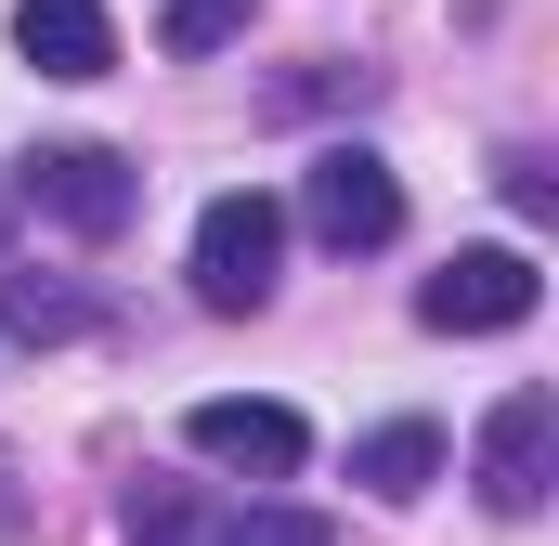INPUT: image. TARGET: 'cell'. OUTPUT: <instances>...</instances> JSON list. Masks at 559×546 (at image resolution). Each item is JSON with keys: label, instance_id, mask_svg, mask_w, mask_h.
<instances>
[{"label": "cell", "instance_id": "6da1fadb", "mask_svg": "<svg viewBox=\"0 0 559 546\" xmlns=\"http://www.w3.org/2000/svg\"><path fill=\"white\" fill-rule=\"evenodd\" d=\"M274 261H286V209L261 182H235V195L195 209V299L209 312H261L274 299Z\"/></svg>", "mask_w": 559, "mask_h": 546}, {"label": "cell", "instance_id": "7a4b0ae2", "mask_svg": "<svg viewBox=\"0 0 559 546\" xmlns=\"http://www.w3.org/2000/svg\"><path fill=\"white\" fill-rule=\"evenodd\" d=\"M13 195L39 209V222H66V235H131V209H143V169L118 156V143H39L26 169H13Z\"/></svg>", "mask_w": 559, "mask_h": 546}, {"label": "cell", "instance_id": "3957f363", "mask_svg": "<svg viewBox=\"0 0 559 546\" xmlns=\"http://www.w3.org/2000/svg\"><path fill=\"white\" fill-rule=\"evenodd\" d=\"M534 299H547L534 248H455L417 286V325H442V339H508V325H534Z\"/></svg>", "mask_w": 559, "mask_h": 546}, {"label": "cell", "instance_id": "277c9868", "mask_svg": "<svg viewBox=\"0 0 559 546\" xmlns=\"http://www.w3.org/2000/svg\"><path fill=\"white\" fill-rule=\"evenodd\" d=\"M299 222H312L325 248H391V235H404L391 156H378V143H325V156L299 169Z\"/></svg>", "mask_w": 559, "mask_h": 546}, {"label": "cell", "instance_id": "5b68a950", "mask_svg": "<svg viewBox=\"0 0 559 546\" xmlns=\"http://www.w3.org/2000/svg\"><path fill=\"white\" fill-rule=\"evenodd\" d=\"M468 482H481L495 521H534V508H547V482H559V404H547V391H508V404L481 416Z\"/></svg>", "mask_w": 559, "mask_h": 546}, {"label": "cell", "instance_id": "8992f818", "mask_svg": "<svg viewBox=\"0 0 559 546\" xmlns=\"http://www.w3.org/2000/svg\"><path fill=\"white\" fill-rule=\"evenodd\" d=\"M182 442H195L209 468H248V482H286V468L312 455V429H299V404H248V391L195 404V416H182Z\"/></svg>", "mask_w": 559, "mask_h": 546}, {"label": "cell", "instance_id": "52a82bcc", "mask_svg": "<svg viewBox=\"0 0 559 546\" xmlns=\"http://www.w3.org/2000/svg\"><path fill=\"white\" fill-rule=\"evenodd\" d=\"M13 52L39 79H105L118 66V26H105V0H13Z\"/></svg>", "mask_w": 559, "mask_h": 546}, {"label": "cell", "instance_id": "ba28073f", "mask_svg": "<svg viewBox=\"0 0 559 546\" xmlns=\"http://www.w3.org/2000/svg\"><path fill=\"white\" fill-rule=\"evenodd\" d=\"M352 482H365L378 508L429 495V482H442V429H429V416H391V429H365V442H352Z\"/></svg>", "mask_w": 559, "mask_h": 546}, {"label": "cell", "instance_id": "9c48e42d", "mask_svg": "<svg viewBox=\"0 0 559 546\" xmlns=\"http://www.w3.org/2000/svg\"><path fill=\"white\" fill-rule=\"evenodd\" d=\"M0 325H13V339H79V325H92V299H79V286H52V273H0Z\"/></svg>", "mask_w": 559, "mask_h": 546}, {"label": "cell", "instance_id": "30bf717a", "mask_svg": "<svg viewBox=\"0 0 559 546\" xmlns=\"http://www.w3.org/2000/svg\"><path fill=\"white\" fill-rule=\"evenodd\" d=\"M248 13H261V0H169V13H156V39H169V52L195 66V52H222V39H235Z\"/></svg>", "mask_w": 559, "mask_h": 546}, {"label": "cell", "instance_id": "8fae6325", "mask_svg": "<svg viewBox=\"0 0 559 546\" xmlns=\"http://www.w3.org/2000/svg\"><path fill=\"white\" fill-rule=\"evenodd\" d=\"M222 546H338V534H325L312 508H235V521H222Z\"/></svg>", "mask_w": 559, "mask_h": 546}, {"label": "cell", "instance_id": "7c38bea8", "mask_svg": "<svg viewBox=\"0 0 559 546\" xmlns=\"http://www.w3.org/2000/svg\"><path fill=\"white\" fill-rule=\"evenodd\" d=\"M131 546H195V508H182V495H143V508H131Z\"/></svg>", "mask_w": 559, "mask_h": 546}, {"label": "cell", "instance_id": "4fadbf2b", "mask_svg": "<svg viewBox=\"0 0 559 546\" xmlns=\"http://www.w3.org/2000/svg\"><path fill=\"white\" fill-rule=\"evenodd\" d=\"M0 273H13V195H0Z\"/></svg>", "mask_w": 559, "mask_h": 546}]
</instances>
